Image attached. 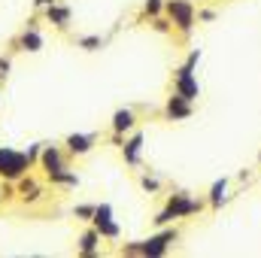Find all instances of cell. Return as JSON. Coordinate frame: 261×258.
<instances>
[{
    "label": "cell",
    "instance_id": "27",
    "mask_svg": "<svg viewBox=\"0 0 261 258\" xmlns=\"http://www.w3.org/2000/svg\"><path fill=\"white\" fill-rule=\"evenodd\" d=\"M216 18V9L213 6H203V9H197V21H203V24H210Z\"/></svg>",
    "mask_w": 261,
    "mask_h": 258
},
{
    "label": "cell",
    "instance_id": "20",
    "mask_svg": "<svg viewBox=\"0 0 261 258\" xmlns=\"http://www.w3.org/2000/svg\"><path fill=\"white\" fill-rule=\"evenodd\" d=\"M140 189H143L146 194H158V192H161V179L149 170V173H143V176H140Z\"/></svg>",
    "mask_w": 261,
    "mask_h": 258
},
{
    "label": "cell",
    "instance_id": "8",
    "mask_svg": "<svg viewBox=\"0 0 261 258\" xmlns=\"http://www.w3.org/2000/svg\"><path fill=\"white\" fill-rule=\"evenodd\" d=\"M40 167H43V173H46V176H52V173H58V170L70 167V155H67V149H64V146H55V143H43Z\"/></svg>",
    "mask_w": 261,
    "mask_h": 258
},
{
    "label": "cell",
    "instance_id": "21",
    "mask_svg": "<svg viewBox=\"0 0 261 258\" xmlns=\"http://www.w3.org/2000/svg\"><path fill=\"white\" fill-rule=\"evenodd\" d=\"M94 210H97V203H76V207H73V219L91 222V219H94Z\"/></svg>",
    "mask_w": 261,
    "mask_h": 258
},
{
    "label": "cell",
    "instance_id": "11",
    "mask_svg": "<svg viewBox=\"0 0 261 258\" xmlns=\"http://www.w3.org/2000/svg\"><path fill=\"white\" fill-rule=\"evenodd\" d=\"M100 243H103L100 231H97L94 225H88V228L79 234V240H76V255H82V258H97V255H100Z\"/></svg>",
    "mask_w": 261,
    "mask_h": 258
},
{
    "label": "cell",
    "instance_id": "6",
    "mask_svg": "<svg viewBox=\"0 0 261 258\" xmlns=\"http://www.w3.org/2000/svg\"><path fill=\"white\" fill-rule=\"evenodd\" d=\"M195 70H197V67L186 64V61L173 70V91H176V94H182V97H186V100H192V104L200 97V82H197Z\"/></svg>",
    "mask_w": 261,
    "mask_h": 258
},
{
    "label": "cell",
    "instance_id": "5",
    "mask_svg": "<svg viewBox=\"0 0 261 258\" xmlns=\"http://www.w3.org/2000/svg\"><path fill=\"white\" fill-rule=\"evenodd\" d=\"M43 49H46V37H43V31L37 28V18H31V21L24 24V31H21L18 37L9 40V52H28V55H37V52H43Z\"/></svg>",
    "mask_w": 261,
    "mask_h": 258
},
{
    "label": "cell",
    "instance_id": "10",
    "mask_svg": "<svg viewBox=\"0 0 261 258\" xmlns=\"http://www.w3.org/2000/svg\"><path fill=\"white\" fill-rule=\"evenodd\" d=\"M43 18L55 28V31H61V34H67L70 31V24H73V9L67 6V3H52V6H46L43 9Z\"/></svg>",
    "mask_w": 261,
    "mask_h": 258
},
{
    "label": "cell",
    "instance_id": "13",
    "mask_svg": "<svg viewBox=\"0 0 261 258\" xmlns=\"http://www.w3.org/2000/svg\"><path fill=\"white\" fill-rule=\"evenodd\" d=\"M15 189H18V200H21L24 207H31V203H37V200H43V194H46L43 183H40V179H34L31 173H24V176L15 183Z\"/></svg>",
    "mask_w": 261,
    "mask_h": 258
},
{
    "label": "cell",
    "instance_id": "7",
    "mask_svg": "<svg viewBox=\"0 0 261 258\" xmlns=\"http://www.w3.org/2000/svg\"><path fill=\"white\" fill-rule=\"evenodd\" d=\"M94 146H97V134L94 131H73V134L64 137V149L70 158H85V155L94 152Z\"/></svg>",
    "mask_w": 261,
    "mask_h": 258
},
{
    "label": "cell",
    "instance_id": "22",
    "mask_svg": "<svg viewBox=\"0 0 261 258\" xmlns=\"http://www.w3.org/2000/svg\"><path fill=\"white\" fill-rule=\"evenodd\" d=\"M110 219H116V213H113V203H97L91 225H103V222H110Z\"/></svg>",
    "mask_w": 261,
    "mask_h": 258
},
{
    "label": "cell",
    "instance_id": "28",
    "mask_svg": "<svg viewBox=\"0 0 261 258\" xmlns=\"http://www.w3.org/2000/svg\"><path fill=\"white\" fill-rule=\"evenodd\" d=\"M52 3H55V0H34V9H37V12H43V9H46V6H52Z\"/></svg>",
    "mask_w": 261,
    "mask_h": 258
},
{
    "label": "cell",
    "instance_id": "4",
    "mask_svg": "<svg viewBox=\"0 0 261 258\" xmlns=\"http://www.w3.org/2000/svg\"><path fill=\"white\" fill-rule=\"evenodd\" d=\"M31 158L28 152L21 149H12V146H0V179H9V183H18L24 173H31Z\"/></svg>",
    "mask_w": 261,
    "mask_h": 258
},
{
    "label": "cell",
    "instance_id": "12",
    "mask_svg": "<svg viewBox=\"0 0 261 258\" xmlns=\"http://www.w3.org/2000/svg\"><path fill=\"white\" fill-rule=\"evenodd\" d=\"M143 143H146L143 131H130L128 137H125V143H122V158H125L128 167H140V161H143Z\"/></svg>",
    "mask_w": 261,
    "mask_h": 258
},
{
    "label": "cell",
    "instance_id": "9",
    "mask_svg": "<svg viewBox=\"0 0 261 258\" xmlns=\"http://www.w3.org/2000/svg\"><path fill=\"white\" fill-rule=\"evenodd\" d=\"M192 116H195V104L186 100L182 94L170 91V97L164 100V119H167V122H186V119H192Z\"/></svg>",
    "mask_w": 261,
    "mask_h": 258
},
{
    "label": "cell",
    "instance_id": "3",
    "mask_svg": "<svg viewBox=\"0 0 261 258\" xmlns=\"http://www.w3.org/2000/svg\"><path fill=\"white\" fill-rule=\"evenodd\" d=\"M164 15L173 21V31L182 40L192 37V31H195V24H197V9L192 0H167L164 3Z\"/></svg>",
    "mask_w": 261,
    "mask_h": 258
},
{
    "label": "cell",
    "instance_id": "15",
    "mask_svg": "<svg viewBox=\"0 0 261 258\" xmlns=\"http://www.w3.org/2000/svg\"><path fill=\"white\" fill-rule=\"evenodd\" d=\"M228 203V179L222 176V179H216L213 186H210V192H206V207L210 210H222Z\"/></svg>",
    "mask_w": 261,
    "mask_h": 258
},
{
    "label": "cell",
    "instance_id": "24",
    "mask_svg": "<svg viewBox=\"0 0 261 258\" xmlns=\"http://www.w3.org/2000/svg\"><path fill=\"white\" fill-rule=\"evenodd\" d=\"M164 3H167V0H143V15H146V18L164 15Z\"/></svg>",
    "mask_w": 261,
    "mask_h": 258
},
{
    "label": "cell",
    "instance_id": "25",
    "mask_svg": "<svg viewBox=\"0 0 261 258\" xmlns=\"http://www.w3.org/2000/svg\"><path fill=\"white\" fill-rule=\"evenodd\" d=\"M9 70H12V58L9 55H0V85L9 79Z\"/></svg>",
    "mask_w": 261,
    "mask_h": 258
},
{
    "label": "cell",
    "instance_id": "23",
    "mask_svg": "<svg viewBox=\"0 0 261 258\" xmlns=\"http://www.w3.org/2000/svg\"><path fill=\"white\" fill-rule=\"evenodd\" d=\"M15 197H18L15 183H9V179H0V203H12Z\"/></svg>",
    "mask_w": 261,
    "mask_h": 258
},
{
    "label": "cell",
    "instance_id": "14",
    "mask_svg": "<svg viewBox=\"0 0 261 258\" xmlns=\"http://www.w3.org/2000/svg\"><path fill=\"white\" fill-rule=\"evenodd\" d=\"M137 125H140V119L130 107H119L110 119V131H116V134H130V131H137Z\"/></svg>",
    "mask_w": 261,
    "mask_h": 258
},
{
    "label": "cell",
    "instance_id": "17",
    "mask_svg": "<svg viewBox=\"0 0 261 258\" xmlns=\"http://www.w3.org/2000/svg\"><path fill=\"white\" fill-rule=\"evenodd\" d=\"M94 228L100 231V237H103L107 243H119V240H122V228H119L116 219H110V222H103V225H94Z\"/></svg>",
    "mask_w": 261,
    "mask_h": 258
},
{
    "label": "cell",
    "instance_id": "26",
    "mask_svg": "<svg viewBox=\"0 0 261 258\" xmlns=\"http://www.w3.org/2000/svg\"><path fill=\"white\" fill-rule=\"evenodd\" d=\"M24 152H28V158H31V164H40V152H43V143H31V146H28Z\"/></svg>",
    "mask_w": 261,
    "mask_h": 258
},
{
    "label": "cell",
    "instance_id": "19",
    "mask_svg": "<svg viewBox=\"0 0 261 258\" xmlns=\"http://www.w3.org/2000/svg\"><path fill=\"white\" fill-rule=\"evenodd\" d=\"M149 28H152L155 34H164V37L173 34V21H170L167 15H155V18H149Z\"/></svg>",
    "mask_w": 261,
    "mask_h": 258
},
{
    "label": "cell",
    "instance_id": "18",
    "mask_svg": "<svg viewBox=\"0 0 261 258\" xmlns=\"http://www.w3.org/2000/svg\"><path fill=\"white\" fill-rule=\"evenodd\" d=\"M103 37H97V34H88V37H79L76 40V49H82V52H97V49H103Z\"/></svg>",
    "mask_w": 261,
    "mask_h": 258
},
{
    "label": "cell",
    "instance_id": "16",
    "mask_svg": "<svg viewBox=\"0 0 261 258\" xmlns=\"http://www.w3.org/2000/svg\"><path fill=\"white\" fill-rule=\"evenodd\" d=\"M55 189H76L79 186V173L76 170H70V167H64V170H58V173H52V176H46Z\"/></svg>",
    "mask_w": 261,
    "mask_h": 258
},
{
    "label": "cell",
    "instance_id": "1",
    "mask_svg": "<svg viewBox=\"0 0 261 258\" xmlns=\"http://www.w3.org/2000/svg\"><path fill=\"white\" fill-rule=\"evenodd\" d=\"M179 240V228H173V225H164V228H158L152 237H146V240H130V243H122L116 252L119 255H140V258H161L170 252V246Z\"/></svg>",
    "mask_w": 261,
    "mask_h": 258
},
{
    "label": "cell",
    "instance_id": "2",
    "mask_svg": "<svg viewBox=\"0 0 261 258\" xmlns=\"http://www.w3.org/2000/svg\"><path fill=\"white\" fill-rule=\"evenodd\" d=\"M206 207V197H192V192H173L167 197V203L155 213V228H164V225H173L179 219H189V216H197L200 210Z\"/></svg>",
    "mask_w": 261,
    "mask_h": 258
}]
</instances>
